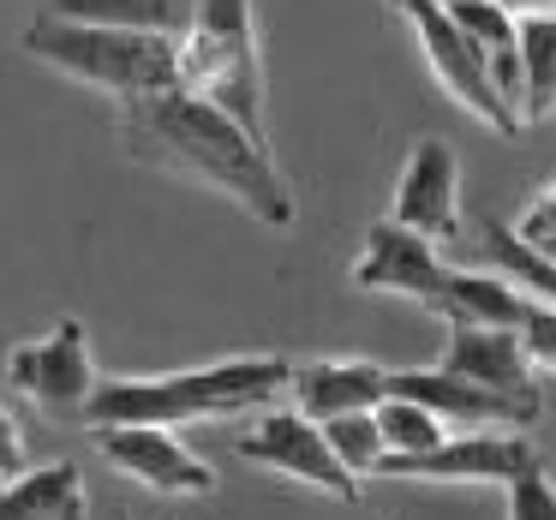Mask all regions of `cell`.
I'll use <instances>...</instances> for the list:
<instances>
[{
  "instance_id": "cell-8",
  "label": "cell",
  "mask_w": 556,
  "mask_h": 520,
  "mask_svg": "<svg viewBox=\"0 0 556 520\" xmlns=\"http://www.w3.org/2000/svg\"><path fill=\"white\" fill-rule=\"evenodd\" d=\"M240 460L269 467V472H281V479H300V484H312V491L336 496V503H359V479L341 467V455L324 436V424L305 419L300 407L293 413H264V419L240 436Z\"/></svg>"
},
{
  "instance_id": "cell-16",
  "label": "cell",
  "mask_w": 556,
  "mask_h": 520,
  "mask_svg": "<svg viewBox=\"0 0 556 520\" xmlns=\"http://www.w3.org/2000/svg\"><path fill=\"white\" fill-rule=\"evenodd\" d=\"M448 324H491V329H520L527 317V293L508 276H467V269H448L443 293L431 305Z\"/></svg>"
},
{
  "instance_id": "cell-28",
  "label": "cell",
  "mask_w": 556,
  "mask_h": 520,
  "mask_svg": "<svg viewBox=\"0 0 556 520\" xmlns=\"http://www.w3.org/2000/svg\"><path fill=\"white\" fill-rule=\"evenodd\" d=\"M389 7H407V0H389Z\"/></svg>"
},
{
  "instance_id": "cell-22",
  "label": "cell",
  "mask_w": 556,
  "mask_h": 520,
  "mask_svg": "<svg viewBox=\"0 0 556 520\" xmlns=\"http://www.w3.org/2000/svg\"><path fill=\"white\" fill-rule=\"evenodd\" d=\"M443 13L455 18L472 42H484V49H508V42H515V25H520V18L508 13V0H443Z\"/></svg>"
},
{
  "instance_id": "cell-24",
  "label": "cell",
  "mask_w": 556,
  "mask_h": 520,
  "mask_svg": "<svg viewBox=\"0 0 556 520\" xmlns=\"http://www.w3.org/2000/svg\"><path fill=\"white\" fill-rule=\"evenodd\" d=\"M520 347L539 371H556V305L527 293V317H520Z\"/></svg>"
},
{
  "instance_id": "cell-2",
  "label": "cell",
  "mask_w": 556,
  "mask_h": 520,
  "mask_svg": "<svg viewBox=\"0 0 556 520\" xmlns=\"http://www.w3.org/2000/svg\"><path fill=\"white\" fill-rule=\"evenodd\" d=\"M293 365L264 353V359H222L198 371H168V377H109L97 383L85 407V424H192V419H228V413L264 407L288 395Z\"/></svg>"
},
{
  "instance_id": "cell-10",
  "label": "cell",
  "mask_w": 556,
  "mask_h": 520,
  "mask_svg": "<svg viewBox=\"0 0 556 520\" xmlns=\"http://www.w3.org/2000/svg\"><path fill=\"white\" fill-rule=\"evenodd\" d=\"M443 281H448V264L437 257V240L401 228L395 216L365 228V257L353 264V288L359 293H401V300L437 305Z\"/></svg>"
},
{
  "instance_id": "cell-19",
  "label": "cell",
  "mask_w": 556,
  "mask_h": 520,
  "mask_svg": "<svg viewBox=\"0 0 556 520\" xmlns=\"http://www.w3.org/2000/svg\"><path fill=\"white\" fill-rule=\"evenodd\" d=\"M484 257H491V264L503 269V276L515 281L520 293L556 305V257H544L539 245H527L515 228H503V221H484Z\"/></svg>"
},
{
  "instance_id": "cell-25",
  "label": "cell",
  "mask_w": 556,
  "mask_h": 520,
  "mask_svg": "<svg viewBox=\"0 0 556 520\" xmlns=\"http://www.w3.org/2000/svg\"><path fill=\"white\" fill-rule=\"evenodd\" d=\"M515 233H520L527 245H539L544 257H556V186L527 210V216H520V228H515Z\"/></svg>"
},
{
  "instance_id": "cell-23",
  "label": "cell",
  "mask_w": 556,
  "mask_h": 520,
  "mask_svg": "<svg viewBox=\"0 0 556 520\" xmlns=\"http://www.w3.org/2000/svg\"><path fill=\"white\" fill-rule=\"evenodd\" d=\"M503 491H508V520H556V484H551V472H544V460L527 472H515Z\"/></svg>"
},
{
  "instance_id": "cell-3",
  "label": "cell",
  "mask_w": 556,
  "mask_h": 520,
  "mask_svg": "<svg viewBox=\"0 0 556 520\" xmlns=\"http://www.w3.org/2000/svg\"><path fill=\"white\" fill-rule=\"evenodd\" d=\"M18 49H25L30 61L54 66V73L78 78V85H90V90H109V97H121V102L156 97V90L180 85V37H156V30L37 13L18 30Z\"/></svg>"
},
{
  "instance_id": "cell-5",
  "label": "cell",
  "mask_w": 556,
  "mask_h": 520,
  "mask_svg": "<svg viewBox=\"0 0 556 520\" xmlns=\"http://www.w3.org/2000/svg\"><path fill=\"white\" fill-rule=\"evenodd\" d=\"M401 13L413 18V30H419V42H425V61H431V73H437V85L448 90V97L460 102L467 114H479L491 132H503V138H515L520 126V109H508L503 102V90H496V78H491V49L484 42H472L467 30L455 25V18L443 13V0H407Z\"/></svg>"
},
{
  "instance_id": "cell-4",
  "label": "cell",
  "mask_w": 556,
  "mask_h": 520,
  "mask_svg": "<svg viewBox=\"0 0 556 520\" xmlns=\"http://www.w3.org/2000/svg\"><path fill=\"white\" fill-rule=\"evenodd\" d=\"M180 85L210 97L245 132L264 138V73H257L252 0H198L192 25L180 37Z\"/></svg>"
},
{
  "instance_id": "cell-20",
  "label": "cell",
  "mask_w": 556,
  "mask_h": 520,
  "mask_svg": "<svg viewBox=\"0 0 556 520\" xmlns=\"http://www.w3.org/2000/svg\"><path fill=\"white\" fill-rule=\"evenodd\" d=\"M377 424H383V443L389 455H425L448 436V419L431 413L425 401H407V395H383L377 401Z\"/></svg>"
},
{
  "instance_id": "cell-27",
  "label": "cell",
  "mask_w": 556,
  "mask_h": 520,
  "mask_svg": "<svg viewBox=\"0 0 556 520\" xmlns=\"http://www.w3.org/2000/svg\"><path fill=\"white\" fill-rule=\"evenodd\" d=\"M508 13H556V0H508Z\"/></svg>"
},
{
  "instance_id": "cell-9",
  "label": "cell",
  "mask_w": 556,
  "mask_h": 520,
  "mask_svg": "<svg viewBox=\"0 0 556 520\" xmlns=\"http://www.w3.org/2000/svg\"><path fill=\"white\" fill-rule=\"evenodd\" d=\"M90 443L114 472L138 479L144 491L162 496H204L216 491L210 460H198L192 448L174 436V424H90Z\"/></svg>"
},
{
  "instance_id": "cell-26",
  "label": "cell",
  "mask_w": 556,
  "mask_h": 520,
  "mask_svg": "<svg viewBox=\"0 0 556 520\" xmlns=\"http://www.w3.org/2000/svg\"><path fill=\"white\" fill-rule=\"evenodd\" d=\"M18 472H25V436H18L13 413L0 407V484L18 479Z\"/></svg>"
},
{
  "instance_id": "cell-15",
  "label": "cell",
  "mask_w": 556,
  "mask_h": 520,
  "mask_svg": "<svg viewBox=\"0 0 556 520\" xmlns=\"http://www.w3.org/2000/svg\"><path fill=\"white\" fill-rule=\"evenodd\" d=\"M85 479L73 460L25 467L18 479L0 484V520H85Z\"/></svg>"
},
{
  "instance_id": "cell-14",
  "label": "cell",
  "mask_w": 556,
  "mask_h": 520,
  "mask_svg": "<svg viewBox=\"0 0 556 520\" xmlns=\"http://www.w3.org/2000/svg\"><path fill=\"white\" fill-rule=\"evenodd\" d=\"M288 395L300 401L305 419L329 424L341 413H371L389 395V371L371 359H317V365H293Z\"/></svg>"
},
{
  "instance_id": "cell-17",
  "label": "cell",
  "mask_w": 556,
  "mask_h": 520,
  "mask_svg": "<svg viewBox=\"0 0 556 520\" xmlns=\"http://www.w3.org/2000/svg\"><path fill=\"white\" fill-rule=\"evenodd\" d=\"M198 0H42L54 18H90V25H126V30H156V37H186Z\"/></svg>"
},
{
  "instance_id": "cell-1",
  "label": "cell",
  "mask_w": 556,
  "mask_h": 520,
  "mask_svg": "<svg viewBox=\"0 0 556 520\" xmlns=\"http://www.w3.org/2000/svg\"><path fill=\"white\" fill-rule=\"evenodd\" d=\"M121 144L144 168L180 174V180L222 192L264 228H293V216H300L293 186L269 162L264 138L245 132L228 109H216L210 97H198L186 85L121 102Z\"/></svg>"
},
{
  "instance_id": "cell-18",
  "label": "cell",
  "mask_w": 556,
  "mask_h": 520,
  "mask_svg": "<svg viewBox=\"0 0 556 520\" xmlns=\"http://www.w3.org/2000/svg\"><path fill=\"white\" fill-rule=\"evenodd\" d=\"M515 49H520V114L527 121H551L556 114V13H520L515 25Z\"/></svg>"
},
{
  "instance_id": "cell-21",
  "label": "cell",
  "mask_w": 556,
  "mask_h": 520,
  "mask_svg": "<svg viewBox=\"0 0 556 520\" xmlns=\"http://www.w3.org/2000/svg\"><path fill=\"white\" fill-rule=\"evenodd\" d=\"M324 436L336 443L341 467H348L353 479H371V472H377V460L389 455L383 424H377V407H371V413H341V419H329V424H324Z\"/></svg>"
},
{
  "instance_id": "cell-12",
  "label": "cell",
  "mask_w": 556,
  "mask_h": 520,
  "mask_svg": "<svg viewBox=\"0 0 556 520\" xmlns=\"http://www.w3.org/2000/svg\"><path fill=\"white\" fill-rule=\"evenodd\" d=\"M443 371L467 377L496 395H527L539 401V365L520 347V329H491V324H448Z\"/></svg>"
},
{
  "instance_id": "cell-11",
  "label": "cell",
  "mask_w": 556,
  "mask_h": 520,
  "mask_svg": "<svg viewBox=\"0 0 556 520\" xmlns=\"http://www.w3.org/2000/svg\"><path fill=\"white\" fill-rule=\"evenodd\" d=\"M389 395L425 401V407L443 413L448 424H520V431H527L544 413V401L496 395V389H479V383H467V377L443 371V365H431V371H389Z\"/></svg>"
},
{
  "instance_id": "cell-7",
  "label": "cell",
  "mask_w": 556,
  "mask_h": 520,
  "mask_svg": "<svg viewBox=\"0 0 556 520\" xmlns=\"http://www.w3.org/2000/svg\"><path fill=\"white\" fill-rule=\"evenodd\" d=\"M7 377H13V389L30 401V407H42L49 419H85L90 395H97V383H102L97 359H90V335H85L78 317L54 324L42 341L13 347Z\"/></svg>"
},
{
  "instance_id": "cell-29",
  "label": "cell",
  "mask_w": 556,
  "mask_h": 520,
  "mask_svg": "<svg viewBox=\"0 0 556 520\" xmlns=\"http://www.w3.org/2000/svg\"><path fill=\"white\" fill-rule=\"evenodd\" d=\"M121 520H126V515H121Z\"/></svg>"
},
{
  "instance_id": "cell-13",
  "label": "cell",
  "mask_w": 556,
  "mask_h": 520,
  "mask_svg": "<svg viewBox=\"0 0 556 520\" xmlns=\"http://www.w3.org/2000/svg\"><path fill=\"white\" fill-rule=\"evenodd\" d=\"M455 198H460V168H455V150L443 138H419L407 156V174L395 186V221L425 240H448L455 233Z\"/></svg>"
},
{
  "instance_id": "cell-6",
  "label": "cell",
  "mask_w": 556,
  "mask_h": 520,
  "mask_svg": "<svg viewBox=\"0 0 556 520\" xmlns=\"http://www.w3.org/2000/svg\"><path fill=\"white\" fill-rule=\"evenodd\" d=\"M539 467V448L520 424H460L425 455H383L377 479H425V484H508L515 472Z\"/></svg>"
}]
</instances>
